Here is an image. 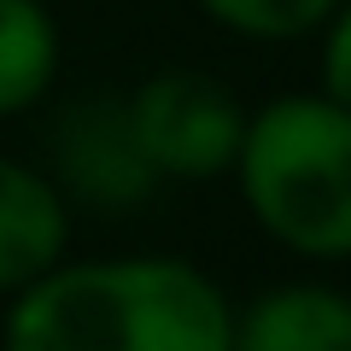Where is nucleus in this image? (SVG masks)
<instances>
[{"label":"nucleus","mask_w":351,"mask_h":351,"mask_svg":"<svg viewBox=\"0 0 351 351\" xmlns=\"http://www.w3.org/2000/svg\"><path fill=\"white\" fill-rule=\"evenodd\" d=\"M228 287L176 252L59 258L6 299L0 351H228Z\"/></svg>","instance_id":"1"},{"label":"nucleus","mask_w":351,"mask_h":351,"mask_svg":"<svg viewBox=\"0 0 351 351\" xmlns=\"http://www.w3.org/2000/svg\"><path fill=\"white\" fill-rule=\"evenodd\" d=\"M228 176L263 240L304 263H351V112L322 88L246 106Z\"/></svg>","instance_id":"2"},{"label":"nucleus","mask_w":351,"mask_h":351,"mask_svg":"<svg viewBox=\"0 0 351 351\" xmlns=\"http://www.w3.org/2000/svg\"><path fill=\"white\" fill-rule=\"evenodd\" d=\"M117 106H123L129 141L158 188L164 182H217L240 152L246 100L211 71H188V64L152 71L129 94H117Z\"/></svg>","instance_id":"3"},{"label":"nucleus","mask_w":351,"mask_h":351,"mask_svg":"<svg viewBox=\"0 0 351 351\" xmlns=\"http://www.w3.org/2000/svg\"><path fill=\"white\" fill-rule=\"evenodd\" d=\"M53 182L64 199H82L94 211H135L158 193L152 170L141 164L135 141H129L117 94L76 100L53 123Z\"/></svg>","instance_id":"4"},{"label":"nucleus","mask_w":351,"mask_h":351,"mask_svg":"<svg viewBox=\"0 0 351 351\" xmlns=\"http://www.w3.org/2000/svg\"><path fill=\"white\" fill-rule=\"evenodd\" d=\"M228 351H351V293L316 276L269 281L234 304Z\"/></svg>","instance_id":"5"},{"label":"nucleus","mask_w":351,"mask_h":351,"mask_svg":"<svg viewBox=\"0 0 351 351\" xmlns=\"http://www.w3.org/2000/svg\"><path fill=\"white\" fill-rule=\"evenodd\" d=\"M71 258V199L47 170L0 152V299Z\"/></svg>","instance_id":"6"},{"label":"nucleus","mask_w":351,"mask_h":351,"mask_svg":"<svg viewBox=\"0 0 351 351\" xmlns=\"http://www.w3.org/2000/svg\"><path fill=\"white\" fill-rule=\"evenodd\" d=\"M64 36L47 0H0V117H24L53 94Z\"/></svg>","instance_id":"7"},{"label":"nucleus","mask_w":351,"mask_h":351,"mask_svg":"<svg viewBox=\"0 0 351 351\" xmlns=\"http://www.w3.org/2000/svg\"><path fill=\"white\" fill-rule=\"evenodd\" d=\"M193 6L240 41H304L334 18L339 0H193Z\"/></svg>","instance_id":"8"},{"label":"nucleus","mask_w":351,"mask_h":351,"mask_svg":"<svg viewBox=\"0 0 351 351\" xmlns=\"http://www.w3.org/2000/svg\"><path fill=\"white\" fill-rule=\"evenodd\" d=\"M316 88L351 112V0H339L334 18L316 29Z\"/></svg>","instance_id":"9"}]
</instances>
